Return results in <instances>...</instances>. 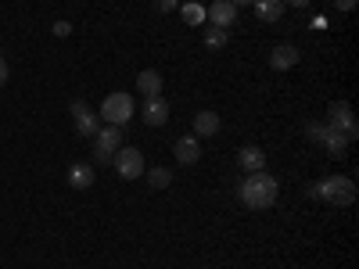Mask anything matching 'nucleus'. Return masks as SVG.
<instances>
[{"label":"nucleus","mask_w":359,"mask_h":269,"mask_svg":"<svg viewBox=\"0 0 359 269\" xmlns=\"http://www.w3.org/2000/svg\"><path fill=\"white\" fill-rule=\"evenodd\" d=\"M237 194H241L245 208H252V212H262V208H273V205H277L280 184H277V179L269 176L266 169H259V172H248V179L237 187Z\"/></svg>","instance_id":"nucleus-1"},{"label":"nucleus","mask_w":359,"mask_h":269,"mask_svg":"<svg viewBox=\"0 0 359 269\" xmlns=\"http://www.w3.org/2000/svg\"><path fill=\"white\" fill-rule=\"evenodd\" d=\"M309 198L345 208V205H352V201H355V184H352L348 176H327V179H320V184H313V187H309Z\"/></svg>","instance_id":"nucleus-2"},{"label":"nucleus","mask_w":359,"mask_h":269,"mask_svg":"<svg viewBox=\"0 0 359 269\" xmlns=\"http://www.w3.org/2000/svg\"><path fill=\"white\" fill-rule=\"evenodd\" d=\"M133 111H137L133 97L123 94V90H115V94L104 97V104H101L97 115H101V123H108V126H126L130 118H133Z\"/></svg>","instance_id":"nucleus-3"},{"label":"nucleus","mask_w":359,"mask_h":269,"mask_svg":"<svg viewBox=\"0 0 359 269\" xmlns=\"http://www.w3.org/2000/svg\"><path fill=\"white\" fill-rule=\"evenodd\" d=\"M111 162H115V172L123 176V179H137V176H144V155L137 151V147H118V151L111 155Z\"/></svg>","instance_id":"nucleus-4"},{"label":"nucleus","mask_w":359,"mask_h":269,"mask_svg":"<svg viewBox=\"0 0 359 269\" xmlns=\"http://www.w3.org/2000/svg\"><path fill=\"white\" fill-rule=\"evenodd\" d=\"M118 147H123V126H101L97 130V137H94V158L97 162H108Z\"/></svg>","instance_id":"nucleus-5"},{"label":"nucleus","mask_w":359,"mask_h":269,"mask_svg":"<svg viewBox=\"0 0 359 269\" xmlns=\"http://www.w3.org/2000/svg\"><path fill=\"white\" fill-rule=\"evenodd\" d=\"M327 126L338 130L345 140H355V133H359L355 115H352V108H348L345 101H334V104H331V111H327Z\"/></svg>","instance_id":"nucleus-6"},{"label":"nucleus","mask_w":359,"mask_h":269,"mask_svg":"<svg viewBox=\"0 0 359 269\" xmlns=\"http://www.w3.org/2000/svg\"><path fill=\"white\" fill-rule=\"evenodd\" d=\"M205 22L216 25V29H230L237 22V8L230 4V0H212V4L205 8Z\"/></svg>","instance_id":"nucleus-7"},{"label":"nucleus","mask_w":359,"mask_h":269,"mask_svg":"<svg viewBox=\"0 0 359 269\" xmlns=\"http://www.w3.org/2000/svg\"><path fill=\"white\" fill-rule=\"evenodd\" d=\"M72 118H76V133H79V137H97L101 115H94L83 101H72Z\"/></svg>","instance_id":"nucleus-8"},{"label":"nucleus","mask_w":359,"mask_h":269,"mask_svg":"<svg viewBox=\"0 0 359 269\" xmlns=\"http://www.w3.org/2000/svg\"><path fill=\"white\" fill-rule=\"evenodd\" d=\"M140 118H144L147 126H165V123H169V104H165V97H162V94H158V97H144Z\"/></svg>","instance_id":"nucleus-9"},{"label":"nucleus","mask_w":359,"mask_h":269,"mask_svg":"<svg viewBox=\"0 0 359 269\" xmlns=\"http://www.w3.org/2000/svg\"><path fill=\"white\" fill-rule=\"evenodd\" d=\"M298 57H302V54H298L294 43H280V47L269 50V69H273V72H287V69L298 65Z\"/></svg>","instance_id":"nucleus-10"},{"label":"nucleus","mask_w":359,"mask_h":269,"mask_svg":"<svg viewBox=\"0 0 359 269\" xmlns=\"http://www.w3.org/2000/svg\"><path fill=\"white\" fill-rule=\"evenodd\" d=\"M172 155H176V162H180V165H194V162L201 158V144H198V137H194V133L180 137V140H176V147H172Z\"/></svg>","instance_id":"nucleus-11"},{"label":"nucleus","mask_w":359,"mask_h":269,"mask_svg":"<svg viewBox=\"0 0 359 269\" xmlns=\"http://www.w3.org/2000/svg\"><path fill=\"white\" fill-rule=\"evenodd\" d=\"M219 126H223V118H219L212 108H205V111L194 115V137H216Z\"/></svg>","instance_id":"nucleus-12"},{"label":"nucleus","mask_w":359,"mask_h":269,"mask_svg":"<svg viewBox=\"0 0 359 269\" xmlns=\"http://www.w3.org/2000/svg\"><path fill=\"white\" fill-rule=\"evenodd\" d=\"M237 165H241L245 172H259V169H266V151L262 147H241V151H237Z\"/></svg>","instance_id":"nucleus-13"},{"label":"nucleus","mask_w":359,"mask_h":269,"mask_svg":"<svg viewBox=\"0 0 359 269\" xmlns=\"http://www.w3.org/2000/svg\"><path fill=\"white\" fill-rule=\"evenodd\" d=\"M162 86H165V79L155 72V69H144V72H137V90L144 97H158L162 94Z\"/></svg>","instance_id":"nucleus-14"},{"label":"nucleus","mask_w":359,"mask_h":269,"mask_svg":"<svg viewBox=\"0 0 359 269\" xmlns=\"http://www.w3.org/2000/svg\"><path fill=\"white\" fill-rule=\"evenodd\" d=\"M94 179H97L94 165H86V162H76V165H69V184H72L76 191H86V187H94Z\"/></svg>","instance_id":"nucleus-15"},{"label":"nucleus","mask_w":359,"mask_h":269,"mask_svg":"<svg viewBox=\"0 0 359 269\" xmlns=\"http://www.w3.org/2000/svg\"><path fill=\"white\" fill-rule=\"evenodd\" d=\"M255 15H259V22H280L284 4L280 0H255Z\"/></svg>","instance_id":"nucleus-16"},{"label":"nucleus","mask_w":359,"mask_h":269,"mask_svg":"<svg viewBox=\"0 0 359 269\" xmlns=\"http://www.w3.org/2000/svg\"><path fill=\"white\" fill-rule=\"evenodd\" d=\"M320 147H327V155L341 158V155H345V147H348V140H345L338 130H331V126H327V137H323V144H320Z\"/></svg>","instance_id":"nucleus-17"},{"label":"nucleus","mask_w":359,"mask_h":269,"mask_svg":"<svg viewBox=\"0 0 359 269\" xmlns=\"http://www.w3.org/2000/svg\"><path fill=\"white\" fill-rule=\"evenodd\" d=\"M226 40H230V33H226V29H216V25H208V29H205V47L223 50V47H226Z\"/></svg>","instance_id":"nucleus-18"},{"label":"nucleus","mask_w":359,"mask_h":269,"mask_svg":"<svg viewBox=\"0 0 359 269\" xmlns=\"http://www.w3.org/2000/svg\"><path fill=\"white\" fill-rule=\"evenodd\" d=\"M180 15H184L187 25H205V8L201 4H180Z\"/></svg>","instance_id":"nucleus-19"},{"label":"nucleus","mask_w":359,"mask_h":269,"mask_svg":"<svg viewBox=\"0 0 359 269\" xmlns=\"http://www.w3.org/2000/svg\"><path fill=\"white\" fill-rule=\"evenodd\" d=\"M147 184H151L155 191H162V187H169V184H172V172H169V169H162V165H158V169H147Z\"/></svg>","instance_id":"nucleus-20"},{"label":"nucleus","mask_w":359,"mask_h":269,"mask_svg":"<svg viewBox=\"0 0 359 269\" xmlns=\"http://www.w3.org/2000/svg\"><path fill=\"white\" fill-rule=\"evenodd\" d=\"M306 133H309V140H313V144H323V137H327V126H320V123H309V126H306Z\"/></svg>","instance_id":"nucleus-21"},{"label":"nucleus","mask_w":359,"mask_h":269,"mask_svg":"<svg viewBox=\"0 0 359 269\" xmlns=\"http://www.w3.org/2000/svg\"><path fill=\"white\" fill-rule=\"evenodd\" d=\"M180 0H155V11H176Z\"/></svg>","instance_id":"nucleus-22"},{"label":"nucleus","mask_w":359,"mask_h":269,"mask_svg":"<svg viewBox=\"0 0 359 269\" xmlns=\"http://www.w3.org/2000/svg\"><path fill=\"white\" fill-rule=\"evenodd\" d=\"M69 33H72L69 22H54V36H69Z\"/></svg>","instance_id":"nucleus-23"},{"label":"nucleus","mask_w":359,"mask_h":269,"mask_svg":"<svg viewBox=\"0 0 359 269\" xmlns=\"http://www.w3.org/2000/svg\"><path fill=\"white\" fill-rule=\"evenodd\" d=\"M355 4H359V0H334L338 11H355Z\"/></svg>","instance_id":"nucleus-24"},{"label":"nucleus","mask_w":359,"mask_h":269,"mask_svg":"<svg viewBox=\"0 0 359 269\" xmlns=\"http://www.w3.org/2000/svg\"><path fill=\"white\" fill-rule=\"evenodd\" d=\"M280 4H284V8H309L313 0H280Z\"/></svg>","instance_id":"nucleus-25"},{"label":"nucleus","mask_w":359,"mask_h":269,"mask_svg":"<svg viewBox=\"0 0 359 269\" xmlns=\"http://www.w3.org/2000/svg\"><path fill=\"white\" fill-rule=\"evenodd\" d=\"M4 83H8V62L0 57V86H4Z\"/></svg>","instance_id":"nucleus-26"},{"label":"nucleus","mask_w":359,"mask_h":269,"mask_svg":"<svg viewBox=\"0 0 359 269\" xmlns=\"http://www.w3.org/2000/svg\"><path fill=\"white\" fill-rule=\"evenodd\" d=\"M230 4H233V8H245V4H252V0H230Z\"/></svg>","instance_id":"nucleus-27"}]
</instances>
